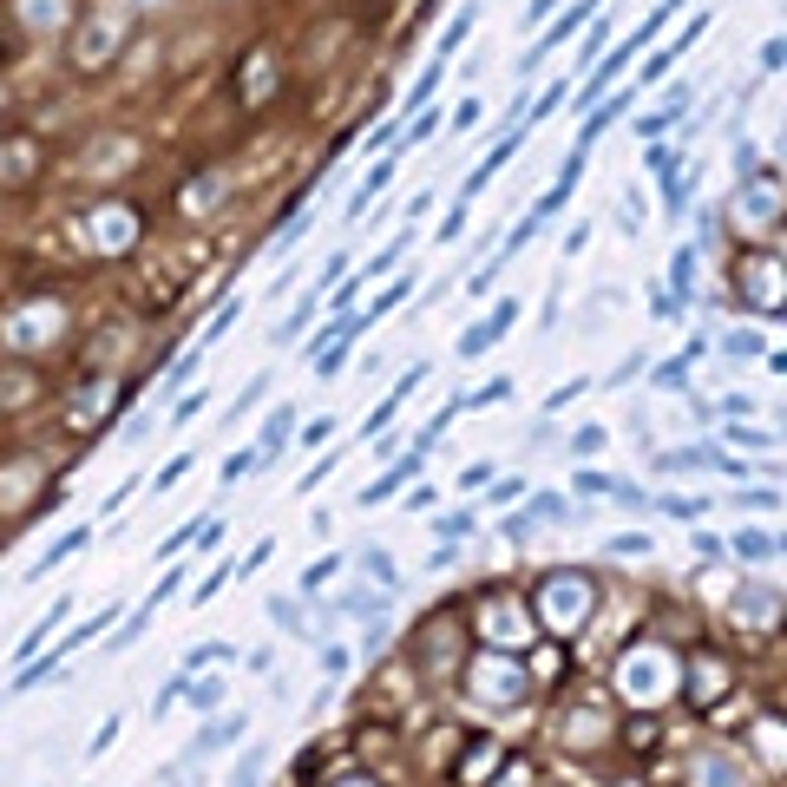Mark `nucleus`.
Listing matches in <instances>:
<instances>
[{
	"mask_svg": "<svg viewBox=\"0 0 787 787\" xmlns=\"http://www.w3.org/2000/svg\"><path fill=\"white\" fill-rule=\"evenodd\" d=\"M525 518H564V499L558 492H539V499H531V512Z\"/></svg>",
	"mask_w": 787,
	"mask_h": 787,
	"instance_id": "ddd939ff",
	"label": "nucleus"
},
{
	"mask_svg": "<svg viewBox=\"0 0 787 787\" xmlns=\"http://www.w3.org/2000/svg\"><path fill=\"white\" fill-rule=\"evenodd\" d=\"M249 466H256V446H243V453H230V460H224V479H243Z\"/></svg>",
	"mask_w": 787,
	"mask_h": 787,
	"instance_id": "a211bd4d",
	"label": "nucleus"
},
{
	"mask_svg": "<svg viewBox=\"0 0 787 787\" xmlns=\"http://www.w3.org/2000/svg\"><path fill=\"white\" fill-rule=\"evenodd\" d=\"M256 775H263V755H243L237 775H230V787H256Z\"/></svg>",
	"mask_w": 787,
	"mask_h": 787,
	"instance_id": "2eb2a0df",
	"label": "nucleus"
},
{
	"mask_svg": "<svg viewBox=\"0 0 787 787\" xmlns=\"http://www.w3.org/2000/svg\"><path fill=\"white\" fill-rule=\"evenodd\" d=\"M440 79H446V59H433L427 73H421V86L407 92V106H421V98H433V86H440Z\"/></svg>",
	"mask_w": 787,
	"mask_h": 787,
	"instance_id": "1a4fd4ad",
	"label": "nucleus"
},
{
	"mask_svg": "<svg viewBox=\"0 0 787 787\" xmlns=\"http://www.w3.org/2000/svg\"><path fill=\"white\" fill-rule=\"evenodd\" d=\"M558 98H564V79H558V86H545V98H539V106H531V119H545V112L558 106Z\"/></svg>",
	"mask_w": 787,
	"mask_h": 787,
	"instance_id": "5701e85b",
	"label": "nucleus"
},
{
	"mask_svg": "<svg viewBox=\"0 0 787 787\" xmlns=\"http://www.w3.org/2000/svg\"><path fill=\"white\" fill-rule=\"evenodd\" d=\"M407 289H413V282H394V289H381V303L367 309V315H388V309H400V303H407Z\"/></svg>",
	"mask_w": 787,
	"mask_h": 787,
	"instance_id": "f3484780",
	"label": "nucleus"
},
{
	"mask_svg": "<svg viewBox=\"0 0 787 787\" xmlns=\"http://www.w3.org/2000/svg\"><path fill=\"white\" fill-rule=\"evenodd\" d=\"M571 446H578V453H597V446H604V427H584Z\"/></svg>",
	"mask_w": 787,
	"mask_h": 787,
	"instance_id": "412c9836",
	"label": "nucleus"
},
{
	"mask_svg": "<svg viewBox=\"0 0 787 787\" xmlns=\"http://www.w3.org/2000/svg\"><path fill=\"white\" fill-rule=\"evenodd\" d=\"M512 315H518L512 303H499V309H492V315H485V322H479V328H466V334H460V355H466V361H473V355H485V348H492V342H499V334H506V328H512Z\"/></svg>",
	"mask_w": 787,
	"mask_h": 787,
	"instance_id": "f257e3e1",
	"label": "nucleus"
},
{
	"mask_svg": "<svg viewBox=\"0 0 787 787\" xmlns=\"http://www.w3.org/2000/svg\"><path fill=\"white\" fill-rule=\"evenodd\" d=\"M669 518H702V499H657Z\"/></svg>",
	"mask_w": 787,
	"mask_h": 787,
	"instance_id": "6ab92c4d",
	"label": "nucleus"
},
{
	"mask_svg": "<svg viewBox=\"0 0 787 787\" xmlns=\"http://www.w3.org/2000/svg\"><path fill=\"white\" fill-rule=\"evenodd\" d=\"M735 551H742V558H775V539H767V531H735Z\"/></svg>",
	"mask_w": 787,
	"mask_h": 787,
	"instance_id": "423d86ee",
	"label": "nucleus"
},
{
	"mask_svg": "<svg viewBox=\"0 0 787 787\" xmlns=\"http://www.w3.org/2000/svg\"><path fill=\"white\" fill-rule=\"evenodd\" d=\"M413 466H421V453H413V460H400V466H388V473H381V479H374V485H367V492H361V506H381V499H388L394 485H400V479L413 473Z\"/></svg>",
	"mask_w": 787,
	"mask_h": 787,
	"instance_id": "20e7f679",
	"label": "nucleus"
},
{
	"mask_svg": "<svg viewBox=\"0 0 787 787\" xmlns=\"http://www.w3.org/2000/svg\"><path fill=\"white\" fill-rule=\"evenodd\" d=\"M59 617H66V604H53V617H46V624H40V630H33V636H27V643H20V657H33V649H40V643H46V636H53V624H59Z\"/></svg>",
	"mask_w": 787,
	"mask_h": 787,
	"instance_id": "f8f14e48",
	"label": "nucleus"
},
{
	"mask_svg": "<svg viewBox=\"0 0 787 787\" xmlns=\"http://www.w3.org/2000/svg\"><path fill=\"white\" fill-rule=\"evenodd\" d=\"M224 657H237L230 643H197L191 657H184V669H204V663H224Z\"/></svg>",
	"mask_w": 787,
	"mask_h": 787,
	"instance_id": "6e6552de",
	"label": "nucleus"
},
{
	"mask_svg": "<svg viewBox=\"0 0 787 787\" xmlns=\"http://www.w3.org/2000/svg\"><path fill=\"white\" fill-rule=\"evenodd\" d=\"M334 571H342V558H322V564H309V571H303V591H315V584H328Z\"/></svg>",
	"mask_w": 787,
	"mask_h": 787,
	"instance_id": "4468645a",
	"label": "nucleus"
},
{
	"mask_svg": "<svg viewBox=\"0 0 787 787\" xmlns=\"http://www.w3.org/2000/svg\"><path fill=\"white\" fill-rule=\"evenodd\" d=\"M86 539H92V531H86V525H73V531H66V539H59L53 551H46V558H40V564H33L27 578H46L53 564H66V558H73V551H86Z\"/></svg>",
	"mask_w": 787,
	"mask_h": 787,
	"instance_id": "7ed1b4c3",
	"label": "nucleus"
},
{
	"mask_svg": "<svg viewBox=\"0 0 787 787\" xmlns=\"http://www.w3.org/2000/svg\"><path fill=\"white\" fill-rule=\"evenodd\" d=\"M309 315H315V295H309V303H295V309H289V322L276 328V342H295V334H303V322H309Z\"/></svg>",
	"mask_w": 787,
	"mask_h": 787,
	"instance_id": "9d476101",
	"label": "nucleus"
},
{
	"mask_svg": "<svg viewBox=\"0 0 787 787\" xmlns=\"http://www.w3.org/2000/svg\"><path fill=\"white\" fill-rule=\"evenodd\" d=\"M591 13H597L591 0H578V7H564V13H558V27H551V33H545L539 46H531V59H545V53H551V46H558V40H571L578 27H591Z\"/></svg>",
	"mask_w": 787,
	"mask_h": 787,
	"instance_id": "f03ea898",
	"label": "nucleus"
},
{
	"mask_svg": "<svg viewBox=\"0 0 787 787\" xmlns=\"http://www.w3.org/2000/svg\"><path fill=\"white\" fill-rule=\"evenodd\" d=\"M578 394H591V381H564V388H558V394H551V400H545V407H571V400H578Z\"/></svg>",
	"mask_w": 787,
	"mask_h": 787,
	"instance_id": "aec40b11",
	"label": "nucleus"
},
{
	"mask_svg": "<svg viewBox=\"0 0 787 787\" xmlns=\"http://www.w3.org/2000/svg\"><path fill=\"white\" fill-rule=\"evenodd\" d=\"M506 394H512V381H485V388H473L466 400H473V407H499ZM466 400H460V407H466Z\"/></svg>",
	"mask_w": 787,
	"mask_h": 787,
	"instance_id": "0eeeda50",
	"label": "nucleus"
},
{
	"mask_svg": "<svg viewBox=\"0 0 787 787\" xmlns=\"http://www.w3.org/2000/svg\"><path fill=\"white\" fill-rule=\"evenodd\" d=\"M237 315H243V303H230V309H224V315H216V322L204 328V342H224V334L237 328Z\"/></svg>",
	"mask_w": 787,
	"mask_h": 787,
	"instance_id": "9b49d317",
	"label": "nucleus"
},
{
	"mask_svg": "<svg viewBox=\"0 0 787 787\" xmlns=\"http://www.w3.org/2000/svg\"><path fill=\"white\" fill-rule=\"evenodd\" d=\"M682 374H689V355H682V361H663V367H657V381H663V388H669V381H682Z\"/></svg>",
	"mask_w": 787,
	"mask_h": 787,
	"instance_id": "4be33fe9",
	"label": "nucleus"
},
{
	"mask_svg": "<svg viewBox=\"0 0 787 787\" xmlns=\"http://www.w3.org/2000/svg\"><path fill=\"white\" fill-rule=\"evenodd\" d=\"M689 276H696V256H689V249H676V263H669V282H676V289H689Z\"/></svg>",
	"mask_w": 787,
	"mask_h": 787,
	"instance_id": "dca6fc26",
	"label": "nucleus"
},
{
	"mask_svg": "<svg viewBox=\"0 0 787 787\" xmlns=\"http://www.w3.org/2000/svg\"><path fill=\"white\" fill-rule=\"evenodd\" d=\"M289 427H295V413H289V407H276V421H270V433L256 440V453H263V460H276V453H282V440H289Z\"/></svg>",
	"mask_w": 787,
	"mask_h": 787,
	"instance_id": "39448f33",
	"label": "nucleus"
}]
</instances>
